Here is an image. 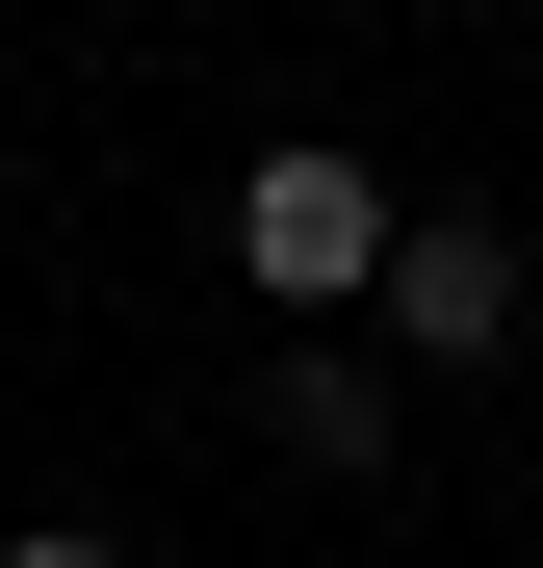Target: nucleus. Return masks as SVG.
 <instances>
[{"instance_id":"1","label":"nucleus","mask_w":543,"mask_h":568,"mask_svg":"<svg viewBox=\"0 0 543 568\" xmlns=\"http://www.w3.org/2000/svg\"><path fill=\"white\" fill-rule=\"evenodd\" d=\"M233 258L285 284V311H362V284H389V181H362L336 130H285V155L233 181Z\"/></svg>"},{"instance_id":"3","label":"nucleus","mask_w":543,"mask_h":568,"mask_svg":"<svg viewBox=\"0 0 543 568\" xmlns=\"http://www.w3.org/2000/svg\"><path fill=\"white\" fill-rule=\"evenodd\" d=\"M259 414H285V465H336V491H362V465H389V362L285 336V388H259Z\"/></svg>"},{"instance_id":"2","label":"nucleus","mask_w":543,"mask_h":568,"mask_svg":"<svg viewBox=\"0 0 543 568\" xmlns=\"http://www.w3.org/2000/svg\"><path fill=\"white\" fill-rule=\"evenodd\" d=\"M362 311H389L414 362H492V336H517V233L440 207V233H389V284H362Z\"/></svg>"},{"instance_id":"4","label":"nucleus","mask_w":543,"mask_h":568,"mask_svg":"<svg viewBox=\"0 0 543 568\" xmlns=\"http://www.w3.org/2000/svg\"><path fill=\"white\" fill-rule=\"evenodd\" d=\"M0 568H130V542H0Z\"/></svg>"}]
</instances>
